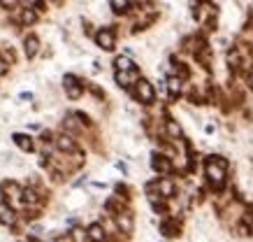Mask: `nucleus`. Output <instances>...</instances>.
<instances>
[{
	"instance_id": "nucleus-6",
	"label": "nucleus",
	"mask_w": 253,
	"mask_h": 242,
	"mask_svg": "<svg viewBox=\"0 0 253 242\" xmlns=\"http://www.w3.org/2000/svg\"><path fill=\"white\" fill-rule=\"evenodd\" d=\"M116 228H119V233L130 235L132 228H135V217H132V212H128V210L119 212V214H116Z\"/></svg>"
},
{
	"instance_id": "nucleus-19",
	"label": "nucleus",
	"mask_w": 253,
	"mask_h": 242,
	"mask_svg": "<svg viewBox=\"0 0 253 242\" xmlns=\"http://www.w3.org/2000/svg\"><path fill=\"white\" fill-rule=\"evenodd\" d=\"M109 7L114 14H128L130 12V0H109Z\"/></svg>"
},
{
	"instance_id": "nucleus-3",
	"label": "nucleus",
	"mask_w": 253,
	"mask_h": 242,
	"mask_svg": "<svg viewBox=\"0 0 253 242\" xmlns=\"http://www.w3.org/2000/svg\"><path fill=\"white\" fill-rule=\"evenodd\" d=\"M93 40H95V45H98L100 49L112 51V49L116 47V31L109 28V26H105V28H100V31L93 35Z\"/></svg>"
},
{
	"instance_id": "nucleus-1",
	"label": "nucleus",
	"mask_w": 253,
	"mask_h": 242,
	"mask_svg": "<svg viewBox=\"0 0 253 242\" xmlns=\"http://www.w3.org/2000/svg\"><path fill=\"white\" fill-rule=\"evenodd\" d=\"M225 172H228V161L223 156H209L205 163V175H207L209 184L214 189H221L225 182Z\"/></svg>"
},
{
	"instance_id": "nucleus-27",
	"label": "nucleus",
	"mask_w": 253,
	"mask_h": 242,
	"mask_svg": "<svg viewBox=\"0 0 253 242\" xmlns=\"http://www.w3.org/2000/svg\"><path fill=\"white\" fill-rule=\"evenodd\" d=\"M19 100H33V94H28V91H23V94H19Z\"/></svg>"
},
{
	"instance_id": "nucleus-18",
	"label": "nucleus",
	"mask_w": 253,
	"mask_h": 242,
	"mask_svg": "<svg viewBox=\"0 0 253 242\" xmlns=\"http://www.w3.org/2000/svg\"><path fill=\"white\" fill-rule=\"evenodd\" d=\"M181 89H184V79H179V77H172L168 79V94L172 96V98H179L181 96Z\"/></svg>"
},
{
	"instance_id": "nucleus-11",
	"label": "nucleus",
	"mask_w": 253,
	"mask_h": 242,
	"mask_svg": "<svg viewBox=\"0 0 253 242\" xmlns=\"http://www.w3.org/2000/svg\"><path fill=\"white\" fill-rule=\"evenodd\" d=\"M16 21L21 26H33L38 21V9H31V7H21L16 12Z\"/></svg>"
},
{
	"instance_id": "nucleus-20",
	"label": "nucleus",
	"mask_w": 253,
	"mask_h": 242,
	"mask_svg": "<svg viewBox=\"0 0 253 242\" xmlns=\"http://www.w3.org/2000/svg\"><path fill=\"white\" fill-rule=\"evenodd\" d=\"M114 68L116 70H121V72H126V70H132V68H135V63L130 61V56H116L114 58Z\"/></svg>"
},
{
	"instance_id": "nucleus-9",
	"label": "nucleus",
	"mask_w": 253,
	"mask_h": 242,
	"mask_svg": "<svg viewBox=\"0 0 253 242\" xmlns=\"http://www.w3.org/2000/svg\"><path fill=\"white\" fill-rule=\"evenodd\" d=\"M12 140H14V145L21 151H26V154H33L35 151V142H33L31 135H26V133H14L12 135Z\"/></svg>"
},
{
	"instance_id": "nucleus-10",
	"label": "nucleus",
	"mask_w": 253,
	"mask_h": 242,
	"mask_svg": "<svg viewBox=\"0 0 253 242\" xmlns=\"http://www.w3.org/2000/svg\"><path fill=\"white\" fill-rule=\"evenodd\" d=\"M23 54L28 56V58H35L40 54V38L38 35H26L23 40Z\"/></svg>"
},
{
	"instance_id": "nucleus-17",
	"label": "nucleus",
	"mask_w": 253,
	"mask_h": 242,
	"mask_svg": "<svg viewBox=\"0 0 253 242\" xmlns=\"http://www.w3.org/2000/svg\"><path fill=\"white\" fill-rule=\"evenodd\" d=\"M14 221H16V212L12 207H7V205H0V224L2 226H12Z\"/></svg>"
},
{
	"instance_id": "nucleus-15",
	"label": "nucleus",
	"mask_w": 253,
	"mask_h": 242,
	"mask_svg": "<svg viewBox=\"0 0 253 242\" xmlns=\"http://www.w3.org/2000/svg\"><path fill=\"white\" fill-rule=\"evenodd\" d=\"M84 126H82V121H79L75 114H68V117L63 119V133H68V135H75L79 133Z\"/></svg>"
},
{
	"instance_id": "nucleus-5",
	"label": "nucleus",
	"mask_w": 253,
	"mask_h": 242,
	"mask_svg": "<svg viewBox=\"0 0 253 242\" xmlns=\"http://www.w3.org/2000/svg\"><path fill=\"white\" fill-rule=\"evenodd\" d=\"M151 168H154L158 175H169V172H172V168H174V163H172V158H169V156L154 151V154H151Z\"/></svg>"
},
{
	"instance_id": "nucleus-22",
	"label": "nucleus",
	"mask_w": 253,
	"mask_h": 242,
	"mask_svg": "<svg viewBox=\"0 0 253 242\" xmlns=\"http://www.w3.org/2000/svg\"><path fill=\"white\" fill-rule=\"evenodd\" d=\"M70 238H72V242H88V235H86L84 228H72L70 231Z\"/></svg>"
},
{
	"instance_id": "nucleus-28",
	"label": "nucleus",
	"mask_w": 253,
	"mask_h": 242,
	"mask_svg": "<svg viewBox=\"0 0 253 242\" xmlns=\"http://www.w3.org/2000/svg\"><path fill=\"white\" fill-rule=\"evenodd\" d=\"M246 82H249V89H253V65H251V70H249V79Z\"/></svg>"
},
{
	"instance_id": "nucleus-7",
	"label": "nucleus",
	"mask_w": 253,
	"mask_h": 242,
	"mask_svg": "<svg viewBox=\"0 0 253 242\" xmlns=\"http://www.w3.org/2000/svg\"><path fill=\"white\" fill-rule=\"evenodd\" d=\"M54 145L58 151H63V154H75L77 151V140L72 138V135L68 133H58L54 138Z\"/></svg>"
},
{
	"instance_id": "nucleus-30",
	"label": "nucleus",
	"mask_w": 253,
	"mask_h": 242,
	"mask_svg": "<svg viewBox=\"0 0 253 242\" xmlns=\"http://www.w3.org/2000/svg\"><path fill=\"white\" fill-rule=\"evenodd\" d=\"M5 200H7V198H5V191H2V187H0V205H5Z\"/></svg>"
},
{
	"instance_id": "nucleus-8",
	"label": "nucleus",
	"mask_w": 253,
	"mask_h": 242,
	"mask_svg": "<svg viewBox=\"0 0 253 242\" xmlns=\"http://www.w3.org/2000/svg\"><path fill=\"white\" fill-rule=\"evenodd\" d=\"M137 79H139V70H137V68H132V70H126V72H121V70L114 72V82L121 86V89H128V86L135 84Z\"/></svg>"
},
{
	"instance_id": "nucleus-26",
	"label": "nucleus",
	"mask_w": 253,
	"mask_h": 242,
	"mask_svg": "<svg viewBox=\"0 0 253 242\" xmlns=\"http://www.w3.org/2000/svg\"><path fill=\"white\" fill-rule=\"evenodd\" d=\"M7 72H9V63L5 58H0V77H5Z\"/></svg>"
},
{
	"instance_id": "nucleus-2",
	"label": "nucleus",
	"mask_w": 253,
	"mask_h": 242,
	"mask_svg": "<svg viewBox=\"0 0 253 242\" xmlns=\"http://www.w3.org/2000/svg\"><path fill=\"white\" fill-rule=\"evenodd\" d=\"M132 98L139 102V105H154V100H156V89H154V84L149 82V79H142L139 77L135 84H132Z\"/></svg>"
},
{
	"instance_id": "nucleus-23",
	"label": "nucleus",
	"mask_w": 253,
	"mask_h": 242,
	"mask_svg": "<svg viewBox=\"0 0 253 242\" xmlns=\"http://www.w3.org/2000/svg\"><path fill=\"white\" fill-rule=\"evenodd\" d=\"M228 63H230V68H239V65H242V58H239V51H237V49L228 51Z\"/></svg>"
},
{
	"instance_id": "nucleus-4",
	"label": "nucleus",
	"mask_w": 253,
	"mask_h": 242,
	"mask_svg": "<svg viewBox=\"0 0 253 242\" xmlns=\"http://www.w3.org/2000/svg\"><path fill=\"white\" fill-rule=\"evenodd\" d=\"M63 91H65V96H68L70 100H79L84 96V84L75 75H65L63 77Z\"/></svg>"
},
{
	"instance_id": "nucleus-25",
	"label": "nucleus",
	"mask_w": 253,
	"mask_h": 242,
	"mask_svg": "<svg viewBox=\"0 0 253 242\" xmlns=\"http://www.w3.org/2000/svg\"><path fill=\"white\" fill-rule=\"evenodd\" d=\"M0 5L5 9H14L16 5H19V0H0Z\"/></svg>"
},
{
	"instance_id": "nucleus-24",
	"label": "nucleus",
	"mask_w": 253,
	"mask_h": 242,
	"mask_svg": "<svg viewBox=\"0 0 253 242\" xmlns=\"http://www.w3.org/2000/svg\"><path fill=\"white\" fill-rule=\"evenodd\" d=\"M21 7H31V9H42V0H19Z\"/></svg>"
},
{
	"instance_id": "nucleus-13",
	"label": "nucleus",
	"mask_w": 253,
	"mask_h": 242,
	"mask_svg": "<svg viewBox=\"0 0 253 242\" xmlns=\"http://www.w3.org/2000/svg\"><path fill=\"white\" fill-rule=\"evenodd\" d=\"M156 191H158L163 198H172L174 191H176V187H174V182L169 180V177H161V180L156 182Z\"/></svg>"
},
{
	"instance_id": "nucleus-14",
	"label": "nucleus",
	"mask_w": 253,
	"mask_h": 242,
	"mask_svg": "<svg viewBox=\"0 0 253 242\" xmlns=\"http://www.w3.org/2000/svg\"><path fill=\"white\" fill-rule=\"evenodd\" d=\"M2 191H5V198H9V200H14V203H19L21 200V194H23V189L16 184L14 180H9L2 184Z\"/></svg>"
},
{
	"instance_id": "nucleus-16",
	"label": "nucleus",
	"mask_w": 253,
	"mask_h": 242,
	"mask_svg": "<svg viewBox=\"0 0 253 242\" xmlns=\"http://www.w3.org/2000/svg\"><path fill=\"white\" fill-rule=\"evenodd\" d=\"M165 133L169 135V140H181L184 131H181V124H179L176 119H168V121H165Z\"/></svg>"
},
{
	"instance_id": "nucleus-21",
	"label": "nucleus",
	"mask_w": 253,
	"mask_h": 242,
	"mask_svg": "<svg viewBox=\"0 0 253 242\" xmlns=\"http://www.w3.org/2000/svg\"><path fill=\"white\" fill-rule=\"evenodd\" d=\"M161 231H163L165 238H176V235H179V228L174 226V221H165V224L161 226Z\"/></svg>"
},
{
	"instance_id": "nucleus-12",
	"label": "nucleus",
	"mask_w": 253,
	"mask_h": 242,
	"mask_svg": "<svg viewBox=\"0 0 253 242\" xmlns=\"http://www.w3.org/2000/svg\"><path fill=\"white\" fill-rule=\"evenodd\" d=\"M86 235H88V242H105L107 240V231L102 224H91L86 228Z\"/></svg>"
},
{
	"instance_id": "nucleus-29",
	"label": "nucleus",
	"mask_w": 253,
	"mask_h": 242,
	"mask_svg": "<svg viewBox=\"0 0 253 242\" xmlns=\"http://www.w3.org/2000/svg\"><path fill=\"white\" fill-rule=\"evenodd\" d=\"M205 131H207V133H214V131H216V124H207V126H205Z\"/></svg>"
}]
</instances>
